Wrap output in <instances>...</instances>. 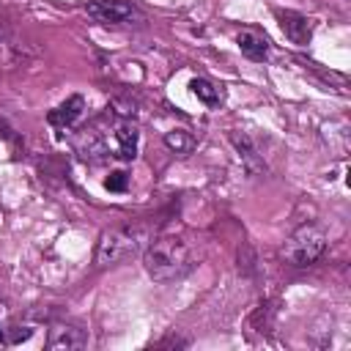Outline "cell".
I'll list each match as a JSON object with an SVG mask.
<instances>
[{"label":"cell","mask_w":351,"mask_h":351,"mask_svg":"<svg viewBox=\"0 0 351 351\" xmlns=\"http://www.w3.org/2000/svg\"><path fill=\"white\" fill-rule=\"evenodd\" d=\"M137 143H140V132L137 126L129 121V118H118L112 123V129L107 132H96V129H85L82 137H80V154L85 159H107V156H115V159H134L137 156Z\"/></svg>","instance_id":"cell-2"},{"label":"cell","mask_w":351,"mask_h":351,"mask_svg":"<svg viewBox=\"0 0 351 351\" xmlns=\"http://www.w3.org/2000/svg\"><path fill=\"white\" fill-rule=\"evenodd\" d=\"M85 14L101 25H132L143 19V11L132 0H93L85 5Z\"/></svg>","instance_id":"cell-5"},{"label":"cell","mask_w":351,"mask_h":351,"mask_svg":"<svg viewBox=\"0 0 351 351\" xmlns=\"http://www.w3.org/2000/svg\"><path fill=\"white\" fill-rule=\"evenodd\" d=\"M274 14H277V22H280V30L285 33V38H291L299 47H304L310 41L313 25H310V19L304 14H299V11H282V8L274 11Z\"/></svg>","instance_id":"cell-7"},{"label":"cell","mask_w":351,"mask_h":351,"mask_svg":"<svg viewBox=\"0 0 351 351\" xmlns=\"http://www.w3.org/2000/svg\"><path fill=\"white\" fill-rule=\"evenodd\" d=\"M33 335V329H27V326H11V329H3V340L5 343H22V340H27Z\"/></svg>","instance_id":"cell-14"},{"label":"cell","mask_w":351,"mask_h":351,"mask_svg":"<svg viewBox=\"0 0 351 351\" xmlns=\"http://www.w3.org/2000/svg\"><path fill=\"white\" fill-rule=\"evenodd\" d=\"M230 143H233V148L239 151V159H241V165H244V170H247L250 176L266 173V162L261 159L258 148L252 145V140H250L244 132H230Z\"/></svg>","instance_id":"cell-8"},{"label":"cell","mask_w":351,"mask_h":351,"mask_svg":"<svg viewBox=\"0 0 351 351\" xmlns=\"http://www.w3.org/2000/svg\"><path fill=\"white\" fill-rule=\"evenodd\" d=\"M165 145L176 154H189L192 151V137L184 132V129H173L165 134Z\"/></svg>","instance_id":"cell-12"},{"label":"cell","mask_w":351,"mask_h":351,"mask_svg":"<svg viewBox=\"0 0 351 351\" xmlns=\"http://www.w3.org/2000/svg\"><path fill=\"white\" fill-rule=\"evenodd\" d=\"M88 346V335L85 329H80L77 324H52L49 337H47V348L52 351H77Z\"/></svg>","instance_id":"cell-6"},{"label":"cell","mask_w":351,"mask_h":351,"mask_svg":"<svg viewBox=\"0 0 351 351\" xmlns=\"http://www.w3.org/2000/svg\"><path fill=\"white\" fill-rule=\"evenodd\" d=\"M82 110H85V99H82L80 93H74V96H69L66 101H60L55 110H49L47 121H49L52 126L66 129V126H71V123H74V121L82 115Z\"/></svg>","instance_id":"cell-9"},{"label":"cell","mask_w":351,"mask_h":351,"mask_svg":"<svg viewBox=\"0 0 351 351\" xmlns=\"http://www.w3.org/2000/svg\"><path fill=\"white\" fill-rule=\"evenodd\" d=\"M236 44H239V49H241L250 60H266V58H269V38H266L261 30H252V27L241 30V33L236 36Z\"/></svg>","instance_id":"cell-10"},{"label":"cell","mask_w":351,"mask_h":351,"mask_svg":"<svg viewBox=\"0 0 351 351\" xmlns=\"http://www.w3.org/2000/svg\"><path fill=\"white\" fill-rule=\"evenodd\" d=\"M143 266L154 282H173L195 269V250L181 236H159L148 241Z\"/></svg>","instance_id":"cell-1"},{"label":"cell","mask_w":351,"mask_h":351,"mask_svg":"<svg viewBox=\"0 0 351 351\" xmlns=\"http://www.w3.org/2000/svg\"><path fill=\"white\" fill-rule=\"evenodd\" d=\"M189 88H192V93H195L206 107H219L222 90H219L214 82H208V80H203V77H195V80L189 82Z\"/></svg>","instance_id":"cell-11"},{"label":"cell","mask_w":351,"mask_h":351,"mask_svg":"<svg viewBox=\"0 0 351 351\" xmlns=\"http://www.w3.org/2000/svg\"><path fill=\"white\" fill-rule=\"evenodd\" d=\"M0 340H3V326H0Z\"/></svg>","instance_id":"cell-15"},{"label":"cell","mask_w":351,"mask_h":351,"mask_svg":"<svg viewBox=\"0 0 351 351\" xmlns=\"http://www.w3.org/2000/svg\"><path fill=\"white\" fill-rule=\"evenodd\" d=\"M148 241H151L148 225H123V228L104 230L99 236V244H96V266H110V263H118L123 258H132Z\"/></svg>","instance_id":"cell-3"},{"label":"cell","mask_w":351,"mask_h":351,"mask_svg":"<svg viewBox=\"0 0 351 351\" xmlns=\"http://www.w3.org/2000/svg\"><path fill=\"white\" fill-rule=\"evenodd\" d=\"M326 250V233L318 228V225H302L296 228L285 244H282V258L296 266V269H304V266H313Z\"/></svg>","instance_id":"cell-4"},{"label":"cell","mask_w":351,"mask_h":351,"mask_svg":"<svg viewBox=\"0 0 351 351\" xmlns=\"http://www.w3.org/2000/svg\"><path fill=\"white\" fill-rule=\"evenodd\" d=\"M104 186H107L110 192H123V189L129 186V173H126V170H112V173L104 178Z\"/></svg>","instance_id":"cell-13"}]
</instances>
